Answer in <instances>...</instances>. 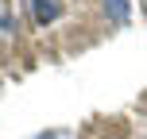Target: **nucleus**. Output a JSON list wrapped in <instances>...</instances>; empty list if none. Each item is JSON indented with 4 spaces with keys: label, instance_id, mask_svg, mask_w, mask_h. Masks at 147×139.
Segmentation results:
<instances>
[{
    "label": "nucleus",
    "instance_id": "nucleus-1",
    "mask_svg": "<svg viewBox=\"0 0 147 139\" xmlns=\"http://www.w3.org/2000/svg\"><path fill=\"white\" fill-rule=\"evenodd\" d=\"M31 12H35V23H54L62 15L58 0H31Z\"/></svg>",
    "mask_w": 147,
    "mask_h": 139
},
{
    "label": "nucleus",
    "instance_id": "nucleus-2",
    "mask_svg": "<svg viewBox=\"0 0 147 139\" xmlns=\"http://www.w3.org/2000/svg\"><path fill=\"white\" fill-rule=\"evenodd\" d=\"M105 12H109L112 23H128V15H132V0H105Z\"/></svg>",
    "mask_w": 147,
    "mask_h": 139
},
{
    "label": "nucleus",
    "instance_id": "nucleus-3",
    "mask_svg": "<svg viewBox=\"0 0 147 139\" xmlns=\"http://www.w3.org/2000/svg\"><path fill=\"white\" fill-rule=\"evenodd\" d=\"M39 139H54V135H39Z\"/></svg>",
    "mask_w": 147,
    "mask_h": 139
}]
</instances>
